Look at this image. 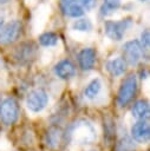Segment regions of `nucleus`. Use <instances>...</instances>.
Here are the masks:
<instances>
[{
  "label": "nucleus",
  "instance_id": "obj_1",
  "mask_svg": "<svg viewBox=\"0 0 150 151\" xmlns=\"http://www.w3.org/2000/svg\"><path fill=\"white\" fill-rule=\"evenodd\" d=\"M69 137L76 144H89L97 138V133L87 120H79L69 130Z\"/></svg>",
  "mask_w": 150,
  "mask_h": 151
},
{
  "label": "nucleus",
  "instance_id": "obj_2",
  "mask_svg": "<svg viewBox=\"0 0 150 151\" xmlns=\"http://www.w3.org/2000/svg\"><path fill=\"white\" fill-rule=\"evenodd\" d=\"M136 93H137V77L135 74H130L123 80L118 90V93H117L118 106L119 107L128 106L135 98Z\"/></svg>",
  "mask_w": 150,
  "mask_h": 151
},
{
  "label": "nucleus",
  "instance_id": "obj_3",
  "mask_svg": "<svg viewBox=\"0 0 150 151\" xmlns=\"http://www.w3.org/2000/svg\"><path fill=\"white\" fill-rule=\"evenodd\" d=\"M19 104L18 101L8 97L0 103V120L5 125H13L19 118Z\"/></svg>",
  "mask_w": 150,
  "mask_h": 151
},
{
  "label": "nucleus",
  "instance_id": "obj_4",
  "mask_svg": "<svg viewBox=\"0 0 150 151\" xmlns=\"http://www.w3.org/2000/svg\"><path fill=\"white\" fill-rule=\"evenodd\" d=\"M132 25V20L130 18L122 19L119 21H112L107 20L104 24V32L106 37H109L111 40L119 41L123 39L126 29Z\"/></svg>",
  "mask_w": 150,
  "mask_h": 151
},
{
  "label": "nucleus",
  "instance_id": "obj_5",
  "mask_svg": "<svg viewBox=\"0 0 150 151\" xmlns=\"http://www.w3.org/2000/svg\"><path fill=\"white\" fill-rule=\"evenodd\" d=\"M22 31V25L19 20H12L0 28V44L11 45L15 42Z\"/></svg>",
  "mask_w": 150,
  "mask_h": 151
},
{
  "label": "nucleus",
  "instance_id": "obj_6",
  "mask_svg": "<svg viewBox=\"0 0 150 151\" xmlns=\"http://www.w3.org/2000/svg\"><path fill=\"white\" fill-rule=\"evenodd\" d=\"M143 47L141 46L138 40H130L126 41L123 47H122V52H123V59L125 60L126 65H131V66H136L142 57H143Z\"/></svg>",
  "mask_w": 150,
  "mask_h": 151
},
{
  "label": "nucleus",
  "instance_id": "obj_7",
  "mask_svg": "<svg viewBox=\"0 0 150 151\" xmlns=\"http://www.w3.org/2000/svg\"><path fill=\"white\" fill-rule=\"evenodd\" d=\"M48 103V96L43 88H35L31 91L26 98V106L31 112L38 113L43 111Z\"/></svg>",
  "mask_w": 150,
  "mask_h": 151
},
{
  "label": "nucleus",
  "instance_id": "obj_8",
  "mask_svg": "<svg viewBox=\"0 0 150 151\" xmlns=\"http://www.w3.org/2000/svg\"><path fill=\"white\" fill-rule=\"evenodd\" d=\"M131 137L139 144H146L150 138V126L146 120H138L131 126Z\"/></svg>",
  "mask_w": 150,
  "mask_h": 151
},
{
  "label": "nucleus",
  "instance_id": "obj_9",
  "mask_svg": "<svg viewBox=\"0 0 150 151\" xmlns=\"http://www.w3.org/2000/svg\"><path fill=\"white\" fill-rule=\"evenodd\" d=\"M61 13L70 18H79L84 14V7L78 0H59Z\"/></svg>",
  "mask_w": 150,
  "mask_h": 151
},
{
  "label": "nucleus",
  "instance_id": "obj_10",
  "mask_svg": "<svg viewBox=\"0 0 150 151\" xmlns=\"http://www.w3.org/2000/svg\"><path fill=\"white\" fill-rule=\"evenodd\" d=\"M96 63V51L91 47L83 48L78 53V65L83 71H90Z\"/></svg>",
  "mask_w": 150,
  "mask_h": 151
},
{
  "label": "nucleus",
  "instance_id": "obj_11",
  "mask_svg": "<svg viewBox=\"0 0 150 151\" xmlns=\"http://www.w3.org/2000/svg\"><path fill=\"white\" fill-rule=\"evenodd\" d=\"M54 74L57 77H59L60 79H71L72 77L76 76V66L74 64L69 60V59H64L60 60L53 68Z\"/></svg>",
  "mask_w": 150,
  "mask_h": 151
},
{
  "label": "nucleus",
  "instance_id": "obj_12",
  "mask_svg": "<svg viewBox=\"0 0 150 151\" xmlns=\"http://www.w3.org/2000/svg\"><path fill=\"white\" fill-rule=\"evenodd\" d=\"M35 46L33 42H24L15 48L14 58L20 63H28L35 54Z\"/></svg>",
  "mask_w": 150,
  "mask_h": 151
},
{
  "label": "nucleus",
  "instance_id": "obj_13",
  "mask_svg": "<svg viewBox=\"0 0 150 151\" xmlns=\"http://www.w3.org/2000/svg\"><path fill=\"white\" fill-rule=\"evenodd\" d=\"M131 113H132V117L136 118L137 120H146L150 114L149 101L146 99L137 100L136 103H133L131 107Z\"/></svg>",
  "mask_w": 150,
  "mask_h": 151
},
{
  "label": "nucleus",
  "instance_id": "obj_14",
  "mask_svg": "<svg viewBox=\"0 0 150 151\" xmlns=\"http://www.w3.org/2000/svg\"><path fill=\"white\" fill-rule=\"evenodd\" d=\"M107 72L112 77H119L125 73L126 71V63L123 58H113L110 59L105 65Z\"/></svg>",
  "mask_w": 150,
  "mask_h": 151
},
{
  "label": "nucleus",
  "instance_id": "obj_15",
  "mask_svg": "<svg viewBox=\"0 0 150 151\" xmlns=\"http://www.w3.org/2000/svg\"><path fill=\"white\" fill-rule=\"evenodd\" d=\"M100 88H102V81L99 78H94L92 79L85 87L84 90V96L87 98V99H94L98 93L100 92Z\"/></svg>",
  "mask_w": 150,
  "mask_h": 151
},
{
  "label": "nucleus",
  "instance_id": "obj_16",
  "mask_svg": "<svg viewBox=\"0 0 150 151\" xmlns=\"http://www.w3.org/2000/svg\"><path fill=\"white\" fill-rule=\"evenodd\" d=\"M60 134H61V132L58 127H51L46 133V144H47V146H50V147L57 146L59 144L58 142H59Z\"/></svg>",
  "mask_w": 150,
  "mask_h": 151
},
{
  "label": "nucleus",
  "instance_id": "obj_17",
  "mask_svg": "<svg viewBox=\"0 0 150 151\" xmlns=\"http://www.w3.org/2000/svg\"><path fill=\"white\" fill-rule=\"evenodd\" d=\"M39 42L45 47L54 46L58 42V35L53 32H45L39 37Z\"/></svg>",
  "mask_w": 150,
  "mask_h": 151
},
{
  "label": "nucleus",
  "instance_id": "obj_18",
  "mask_svg": "<svg viewBox=\"0 0 150 151\" xmlns=\"http://www.w3.org/2000/svg\"><path fill=\"white\" fill-rule=\"evenodd\" d=\"M72 28L74 31H79V32H90L92 29V22L89 19H85V18L77 19L72 24Z\"/></svg>",
  "mask_w": 150,
  "mask_h": 151
},
{
  "label": "nucleus",
  "instance_id": "obj_19",
  "mask_svg": "<svg viewBox=\"0 0 150 151\" xmlns=\"http://www.w3.org/2000/svg\"><path fill=\"white\" fill-rule=\"evenodd\" d=\"M120 7V0H104L102 6V14H110Z\"/></svg>",
  "mask_w": 150,
  "mask_h": 151
},
{
  "label": "nucleus",
  "instance_id": "obj_20",
  "mask_svg": "<svg viewBox=\"0 0 150 151\" xmlns=\"http://www.w3.org/2000/svg\"><path fill=\"white\" fill-rule=\"evenodd\" d=\"M133 150H135L133 142L128 137L122 138L116 145V151H133Z\"/></svg>",
  "mask_w": 150,
  "mask_h": 151
},
{
  "label": "nucleus",
  "instance_id": "obj_21",
  "mask_svg": "<svg viewBox=\"0 0 150 151\" xmlns=\"http://www.w3.org/2000/svg\"><path fill=\"white\" fill-rule=\"evenodd\" d=\"M139 44L143 47V50H148L149 48V44H150V33H149V29H144L142 32Z\"/></svg>",
  "mask_w": 150,
  "mask_h": 151
},
{
  "label": "nucleus",
  "instance_id": "obj_22",
  "mask_svg": "<svg viewBox=\"0 0 150 151\" xmlns=\"http://www.w3.org/2000/svg\"><path fill=\"white\" fill-rule=\"evenodd\" d=\"M78 1L81 4L83 7H85L87 9L93 8L96 6V4H97V0H78Z\"/></svg>",
  "mask_w": 150,
  "mask_h": 151
},
{
  "label": "nucleus",
  "instance_id": "obj_23",
  "mask_svg": "<svg viewBox=\"0 0 150 151\" xmlns=\"http://www.w3.org/2000/svg\"><path fill=\"white\" fill-rule=\"evenodd\" d=\"M4 24H5V17L0 13V28L4 26Z\"/></svg>",
  "mask_w": 150,
  "mask_h": 151
},
{
  "label": "nucleus",
  "instance_id": "obj_24",
  "mask_svg": "<svg viewBox=\"0 0 150 151\" xmlns=\"http://www.w3.org/2000/svg\"><path fill=\"white\" fill-rule=\"evenodd\" d=\"M11 0H0V5H5V4H8Z\"/></svg>",
  "mask_w": 150,
  "mask_h": 151
},
{
  "label": "nucleus",
  "instance_id": "obj_25",
  "mask_svg": "<svg viewBox=\"0 0 150 151\" xmlns=\"http://www.w3.org/2000/svg\"><path fill=\"white\" fill-rule=\"evenodd\" d=\"M141 1H145V0H141Z\"/></svg>",
  "mask_w": 150,
  "mask_h": 151
}]
</instances>
